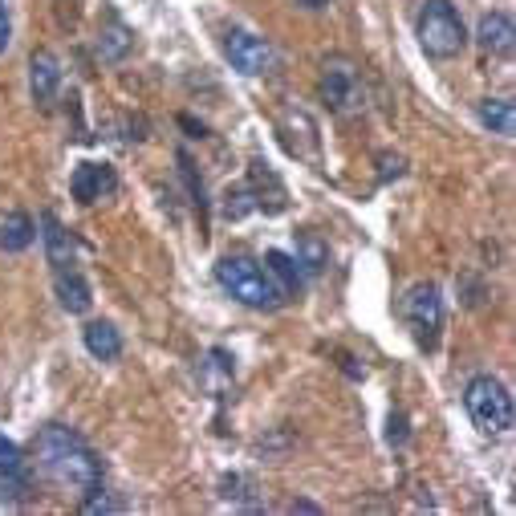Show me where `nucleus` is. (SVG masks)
Listing matches in <instances>:
<instances>
[{"label": "nucleus", "mask_w": 516, "mask_h": 516, "mask_svg": "<svg viewBox=\"0 0 516 516\" xmlns=\"http://www.w3.org/2000/svg\"><path fill=\"white\" fill-rule=\"evenodd\" d=\"M476 118H480L484 131H492L500 139H512L516 135V106L508 98H484L476 106Z\"/></svg>", "instance_id": "15"}, {"label": "nucleus", "mask_w": 516, "mask_h": 516, "mask_svg": "<svg viewBox=\"0 0 516 516\" xmlns=\"http://www.w3.org/2000/svg\"><path fill=\"white\" fill-rule=\"evenodd\" d=\"M386 439H391L395 447L407 443V419H403V415H391V431H386Z\"/></svg>", "instance_id": "22"}, {"label": "nucleus", "mask_w": 516, "mask_h": 516, "mask_svg": "<svg viewBox=\"0 0 516 516\" xmlns=\"http://www.w3.org/2000/svg\"><path fill=\"white\" fill-rule=\"evenodd\" d=\"M82 512H90V516H94V512H118V504H114L110 492L98 484V488H90V492L82 496Z\"/></svg>", "instance_id": "20"}, {"label": "nucleus", "mask_w": 516, "mask_h": 516, "mask_svg": "<svg viewBox=\"0 0 516 516\" xmlns=\"http://www.w3.org/2000/svg\"><path fill=\"white\" fill-rule=\"evenodd\" d=\"M0 480H9L13 488H29V472H25V460H21V447L13 439L0 435Z\"/></svg>", "instance_id": "18"}, {"label": "nucleus", "mask_w": 516, "mask_h": 516, "mask_svg": "<svg viewBox=\"0 0 516 516\" xmlns=\"http://www.w3.org/2000/svg\"><path fill=\"white\" fill-rule=\"evenodd\" d=\"M53 293H57V301H61V309H66V313H90V305H94L90 281L78 273V265L53 273Z\"/></svg>", "instance_id": "12"}, {"label": "nucleus", "mask_w": 516, "mask_h": 516, "mask_svg": "<svg viewBox=\"0 0 516 516\" xmlns=\"http://www.w3.org/2000/svg\"><path fill=\"white\" fill-rule=\"evenodd\" d=\"M37 240V224L29 220V212H5L0 216V252H25Z\"/></svg>", "instance_id": "14"}, {"label": "nucleus", "mask_w": 516, "mask_h": 516, "mask_svg": "<svg viewBox=\"0 0 516 516\" xmlns=\"http://www.w3.org/2000/svg\"><path fill=\"white\" fill-rule=\"evenodd\" d=\"M57 90H61V61L49 49H37L29 57V94L41 110H49L57 102Z\"/></svg>", "instance_id": "8"}, {"label": "nucleus", "mask_w": 516, "mask_h": 516, "mask_svg": "<svg viewBox=\"0 0 516 516\" xmlns=\"http://www.w3.org/2000/svg\"><path fill=\"white\" fill-rule=\"evenodd\" d=\"M476 41L492 57H512V49H516V25H512V17L500 13V9L496 13H484L480 25H476Z\"/></svg>", "instance_id": "11"}, {"label": "nucleus", "mask_w": 516, "mask_h": 516, "mask_svg": "<svg viewBox=\"0 0 516 516\" xmlns=\"http://www.w3.org/2000/svg\"><path fill=\"white\" fill-rule=\"evenodd\" d=\"M415 37L423 45L427 57L435 61H451L460 57L464 45H468V29H464V17L451 0H427L415 17Z\"/></svg>", "instance_id": "2"}, {"label": "nucleus", "mask_w": 516, "mask_h": 516, "mask_svg": "<svg viewBox=\"0 0 516 516\" xmlns=\"http://www.w3.org/2000/svg\"><path fill=\"white\" fill-rule=\"evenodd\" d=\"M289 512H321V508H317L313 500H293V504H289Z\"/></svg>", "instance_id": "24"}, {"label": "nucleus", "mask_w": 516, "mask_h": 516, "mask_svg": "<svg viewBox=\"0 0 516 516\" xmlns=\"http://www.w3.org/2000/svg\"><path fill=\"white\" fill-rule=\"evenodd\" d=\"M378 167H382V171H378V179L386 183V179H391V175L399 179V175L407 171V159H403V155H378Z\"/></svg>", "instance_id": "21"}, {"label": "nucleus", "mask_w": 516, "mask_h": 516, "mask_svg": "<svg viewBox=\"0 0 516 516\" xmlns=\"http://www.w3.org/2000/svg\"><path fill=\"white\" fill-rule=\"evenodd\" d=\"M70 187H74L78 204H98L102 196H114V191H118V175L106 163H78Z\"/></svg>", "instance_id": "10"}, {"label": "nucleus", "mask_w": 516, "mask_h": 516, "mask_svg": "<svg viewBox=\"0 0 516 516\" xmlns=\"http://www.w3.org/2000/svg\"><path fill=\"white\" fill-rule=\"evenodd\" d=\"M464 407H468L472 423L484 435H508L512 431V395H508V386L500 378L476 374L464 386Z\"/></svg>", "instance_id": "4"}, {"label": "nucleus", "mask_w": 516, "mask_h": 516, "mask_svg": "<svg viewBox=\"0 0 516 516\" xmlns=\"http://www.w3.org/2000/svg\"><path fill=\"white\" fill-rule=\"evenodd\" d=\"M9 41H13V25H9V9H5V0H0V53L9 49Z\"/></svg>", "instance_id": "23"}, {"label": "nucleus", "mask_w": 516, "mask_h": 516, "mask_svg": "<svg viewBox=\"0 0 516 516\" xmlns=\"http://www.w3.org/2000/svg\"><path fill=\"white\" fill-rule=\"evenodd\" d=\"M82 342H86L90 358H98V362L122 358V334L110 326V321H90V326L82 330Z\"/></svg>", "instance_id": "16"}, {"label": "nucleus", "mask_w": 516, "mask_h": 516, "mask_svg": "<svg viewBox=\"0 0 516 516\" xmlns=\"http://www.w3.org/2000/svg\"><path fill=\"white\" fill-rule=\"evenodd\" d=\"M403 317L419 342V350H435L439 346V334H443V297H439V285L431 281H419L411 285V293L403 297Z\"/></svg>", "instance_id": "5"}, {"label": "nucleus", "mask_w": 516, "mask_h": 516, "mask_svg": "<svg viewBox=\"0 0 516 516\" xmlns=\"http://www.w3.org/2000/svg\"><path fill=\"white\" fill-rule=\"evenodd\" d=\"M224 53L232 61V70L244 74V78H265V74L277 70V49L265 37L248 33V29H228L224 33Z\"/></svg>", "instance_id": "7"}, {"label": "nucleus", "mask_w": 516, "mask_h": 516, "mask_svg": "<svg viewBox=\"0 0 516 516\" xmlns=\"http://www.w3.org/2000/svg\"><path fill=\"white\" fill-rule=\"evenodd\" d=\"M297 5H305V9H321V5H330V0H297Z\"/></svg>", "instance_id": "25"}, {"label": "nucleus", "mask_w": 516, "mask_h": 516, "mask_svg": "<svg viewBox=\"0 0 516 516\" xmlns=\"http://www.w3.org/2000/svg\"><path fill=\"white\" fill-rule=\"evenodd\" d=\"M33 456H37V468L49 484L66 488L74 496H86L90 488L102 484V460L98 451L74 431V427H61V423H49L37 431L33 439Z\"/></svg>", "instance_id": "1"}, {"label": "nucleus", "mask_w": 516, "mask_h": 516, "mask_svg": "<svg viewBox=\"0 0 516 516\" xmlns=\"http://www.w3.org/2000/svg\"><path fill=\"white\" fill-rule=\"evenodd\" d=\"M293 261L301 265V273H321V269L330 265V248L321 244L313 232H301V236H297V256H293Z\"/></svg>", "instance_id": "19"}, {"label": "nucleus", "mask_w": 516, "mask_h": 516, "mask_svg": "<svg viewBox=\"0 0 516 516\" xmlns=\"http://www.w3.org/2000/svg\"><path fill=\"white\" fill-rule=\"evenodd\" d=\"M131 45H135V37H131V29H126L118 17H110V21L102 25V33H98V53H102V61H122L126 53H131Z\"/></svg>", "instance_id": "17"}, {"label": "nucleus", "mask_w": 516, "mask_h": 516, "mask_svg": "<svg viewBox=\"0 0 516 516\" xmlns=\"http://www.w3.org/2000/svg\"><path fill=\"white\" fill-rule=\"evenodd\" d=\"M216 281L232 301H240L248 309H277L285 301L277 281L269 277V269L248 261V256H224V261L216 265Z\"/></svg>", "instance_id": "3"}, {"label": "nucleus", "mask_w": 516, "mask_h": 516, "mask_svg": "<svg viewBox=\"0 0 516 516\" xmlns=\"http://www.w3.org/2000/svg\"><path fill=\"white\" fill-rule=\"evenodd\" d=\"M41 244H45V261L53 265V273L78 265V244H74L70 228L61 224L53 212H41Z\"/></svg>", "instance_id": "9"}, {"label": "nucleus", "mask_w": 516, "mask_h": 516, "mask_svg": "<svg viewBox=\"0 0 516 516\" xmlns=\"http://www.w3.org/2000/svg\"><path fill=\"white\" fill-rule=\"evenodd\" d=\"M265 269H269V277L277 281L281 297H301V289H305V273H301V265L293 261L289 252H281V248L265 252Z\"/></svg>", "instance_id": "13"}, {"label": "nucleus", "mask_w": 516, "mask_h": 516, "mask_svg": "<svg viewBox=\"0 0 516 516\" xmlns=\"http://www.w3.org/2000/svg\"><path fill=\"white\" fill-rule=\"evenodd\" d=\"M317 94L334 114H354L362 110L366 94H362V74L350 57H330L326 66H321V82H317Z\"/></svg>", "instance_id": "6"}]
</instances>
